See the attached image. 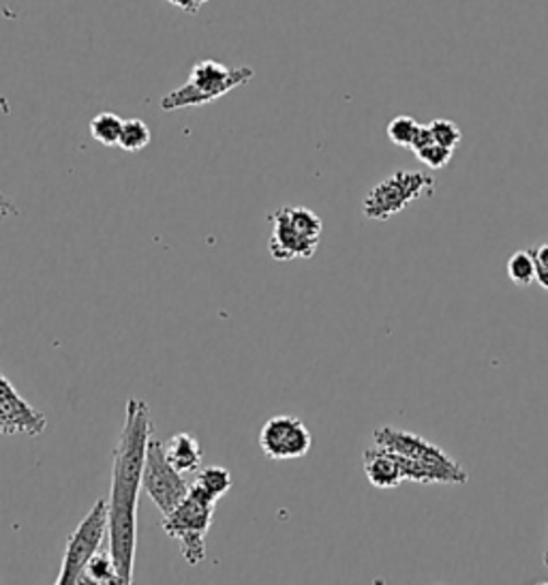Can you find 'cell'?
I'll return each instance as SVG.
<instances>
[{
  "label": "cell",
  "instance_id": "6da1fadb",
  "mask_svg": "<svg viewBox=\"0 0 548 585\" xmlns=\"http://www.w3.org/2000/svg\"><path fill=\"white\" fill-rule=\"evenodd\" d=\"M152 419L142 399H129L125 425L112 455L109 506V553L114 558L120 585L133 584L138 551V502L144 480Z\"/></svg>",
  "mask_w": 548,
  "mask_h": 585
},
{
  "label": "cell",
  "instance_id": "7a4b0ae2",
  "mask_svg": "<svg viewBox=\"0 0 548 585\" xmlns=\"http://www.w3.org/2000/svg\"><path fill=\"white\" fill-rule=\"evenodd\" d=\"M255 71L250 67H225L217 60H201L191 69V78L185 86L167 93L161 100L165 112L185 109V107L206 106L214 100H221L230 91L247 84L253 80Z\"/></svg>",
  "mask_w": 548,
  "mask_h": 585
},
{
  "label": "cell",
  "instance_id": "3957f363",
  "mask_svg": "<svg viewBox=\"0 0 548 585\" xmlns=\"http://www.w3.org/2000/svg\"><path fill=\"white\" fill-rule=\"evenodd\" d=\"M214 508L217 502L191 484L187 498L172 513L163 515V533L180 542L183 558L191 566H200L206 560V536L214 522Z\"/></svg>",
  "mask_w": 548,
  "mask_h": 585
},
{
  "label": "cell",
  "instance_id": "277c9868",
  "mask_svg": "<svg viewBox=\"0 0 548 585\" xmlns=\"http://www.w3.org/2000/svg\"><path fill=\"white\" fill-rule=\"evenodd\" d=\"M435 187V178L427 172L399 169L366 194L362 200V214L371 221H388L390 217L405 211L411 202L431 198Z\"/></svg>",
  "mask_w": 548,
  "mask_h": 585
},
{
  "label": "cell",
  "instance_id": "5b68a950",
  "mask_svg": "<svg viewBox=\"0 0 548 585\" xmlns=\"http://www.w3.org/2000/svg\"><path fill=\"white\" fill-rule=\"evenodd\" d=\"M105 536H109V506L107 500H100L67 538L56 584H80L89 562L95 553H100Z\"/></svg>",
  "mask_w": 548,
  "mask_h": 585
},
{
  "label": "cell",
  "instance_id": "8992f818",
  "mask_svg": "<svg viewBox=\"0 0 548 585\" xmlns=\"http://www.w3.org/2000/svg\"><path fill=\"white\" fill-rule=\"evenodd\" d=\"M142 487L147 489L150 500L159 508L161 515L172 513L189 493V482L167 461L165 446L161 440L150 437L144 464V480Z\"/></svg>",
  "mask_w": 548,
  "mask_h": 585
},
{
  "label": "cell",
  "instance_id": "52a82bcc",
  "mask_svg": "<svg viewBox=\"0 0 548 585\" xmlns=\"http://www.w3.org/2000/svg\"><path fill=\"white\" fill-rule=\"evenodd\" d=\"M311 431L300 419L290 414L268 419L259 433L261 453L272 461L300 459L311 451Z\"/></svg>",
  "mask_w": 548,
  "mask_h": 585
},
{
  "label": "cell",
  "instance_id": "ba28073f",
  "mask_svg": "<svg viewBox=\"0 0 548 585\" xmlns=\"http://www.w3.org/2000/svg\"><path fill=\"white\" fill-rule=\"evenodd\" d=\"M48 426L46 417L35 410L0 373V433L2 435H42Z\"/></svg>",
  "mask_w": 548,
  "mask_h": 585
},
{
  "label": "cell",
  "instance_id": "9c48e42d",
  "mask_svg": "<svg viewBox=\"0 0 548 585\" xmlns=\"http://www.w3.org/2000/svg\"><path fill=\"white\" fill-rule=\"evenodd\" d=\"M375 444L386 446L395 453H399L400 457L420 461V464H429V466H442V468H456L458 464L450 457L446 451H442L440 446L431 444L429 440H424L422 435L403 431L397 426H380L373 433Z\"/></svg>",
  "mask_w": 548,
  "mask_h": 585
},
{
  "label": "cell",
  "instance_id": "30bf717a",
  "mask_svg": "<svg viewBox=\"0 0 548 585\" xmlns=\"http://www.w3.org/2000/svg\"><path fill=\"white\" fill-rule=\"evenodd\" d=\"M272 236H270V256L277 262H292V260H311L319 247V241L302 234L296 223L292 221L288 207L270 214Z\"/></svg>",
  "mask_w": 548,
  "mask_h": 585
},
{
  "label": "cell",
  "instance_id": "8fae6325",
  "mask_svg": "<svg viewBox=\"0 0 548 585\" xmlns=\"http://www.w3.org/2000/svg\"><path fill=\"white\" fill-rule=\"evenodd\" d=\"M362 464L366 479L377 489H395L405 480L399 453L386 446L375 444L373 448H366L362 455Z\"/></svg>",
  "mask_w": 548,
  "mask_h": 585
},
{
  "label": "cell",
  "instance_id": "7c38bea8",
  "mask_svg": "<svg viewBox=\"0 0 548 585\" xmlns=\"http://www.w3.org/2000/svg\"><path fill=\"white\" fill-rule=\"evenodd\" d=\"M163 446H165L167 461L180 475H194V472H198L203 453H201L200 442H198L196 435H191L187 431H180V433H174Z\"/></svg>",
  "mask_w": 548,
  "mask_h": 585
},
{
  "label": "cell",
  "instance_id": "4fadbf2b",
  "mask_svg": "<svg viewBox=\"0 0 548 585\" xmlns=\"http://www.w3.org/2000/svg\"><path fill=\"white\" fill-rule=\"evenodd\" d=\"M191 484H196L201 493L208 495L210 500L219 502L232 489L234 480H232L230 470H225L221 466H208V468L200 470L198 479L194 480Z\"/></svg>",
  "mask_w": 548,
  "mask_h": 585
},
{
  "label": "cell",
  "instance_id": "5bb4252c",
  "mask_svg": "<svg viewBox=\"0 0 548 585\" xmlns=\"http://www.w3.org/2000/svg\"><path fill=\"white\" fill-rule=\"evenodd\" d=\"M80 584H120L118 571H116V564H114V558L109 551H100L93 555Z\"/></svg>",
  "mask_w": 548,
  "mask_h": 585
},
{
  "label": "cell",
  "instance_id": "9a60e30c",
  "mask_svg": "<svg viewBox=\"0 0 548 585\" xmlns=\"http://www.w3.org/2000/svg\"><path fill=\"white\" fill-rule=\"evenodd\" d=\"M125 120L114 112H101L91 120V136L103 147H118Z\"/></svg>",
  "mask_w": 548,
  "mask_h": 585
},
{
  "label": "cell",
  "instance_id": "2e32d148",
  "mask_svg": "<svg viewBox=\"0 0 548 585\" xmlns=\"http://www.w3.org/2000/svg\"><path fill=\"white\" fill-rule=\"evenodd\" d=\"M508 277L512 283L525 288L536 281V256L534 251H516L508 260Z\"/></svg>",
  "mask_w": 548,
  "mask_h": 585
},
{
  "label": "cell",
  "instance_id": "e0dca14e",
  "mask_svg": "<svg viewBox=\"0 0 548 585\" xmlns=\"http://www.w3.org/2000/svg\"><path fill=\"white\" fill-rule=\"evenodd\" d=\"M150 144V129L149 125L140 118H131L125 120L123 125V133L118 140V147L125 153H140L142 149H147Z\"/></svg>",
  "mask_w": 548,
  "mask_h": 585
},
{
  "label": "cell",
  "instance_id": "ac0fdd59",
  "mask_svg": "<svg viewBox=\"0 0 548 585\" xmlns=\"http://www.w3.org/2000/svg\"><path fill=\"white\" fill-rule=\"evenodd\" d=\"M418 129H420V125L416 122V118L400 114V116L393 118V120L388 122L386 133H388V138H390L393 144H397L400 149H409V151H411V144H413V140H416Z\"/></svg>",
  "mask_w": 548,
  "mask_h": 585
},
{
  "label": "cell",
  "instance_id": "d6986e66",
  "mask_svg": "<svg viewBox=\"0 0 548 585\" xmlns=\"http://www.w3.org/2000/svg\"><path fill=\"white\" fill-rule=\"evenodd\" d=\"M429 129H431L433 140L450 151H456L463 142V131L458 129V125L446 118H435L433 122H429Z\"/></svg>",
  "mask_w": 548,
  "mask_h": 585
},
{
  "label": "cell",
  "instance_id": "ffe728a7",
  "mask_svg": "<svg viewBox=\"0 0 548 585\" xmlns=\"http://www.w3.org/2000/svg\"><path fill=\"white\" fill-rule=\"evenodd\" d=\"M452 155H454V151H450V149L442 147V144H438V142H431L429 147H424V149H420V151L416 153V157L422 161L424 165H429L431 169H442V167H446L450 160H452Z\"/></svg>",
  "mask_w": 548,
  "mask_h": 585
},
{
  "label": "cell",
  "instance_id": "44dd1931",
  "mask_svg": "<svg viewBox=\"0 0 548 585\" xmlns=\"http://www.w3.org/2000/svg\"><path fill=\"white\" fill-rule=\"evenodd\" d=\"M431 142H435V140H433V136H431L429 125H420V129H418V133H416V140H413V144H411V151L418 153L420 149L429 147Z\"/></svg>",
  "mask_w": 548,
  "mask_h": 585
},
{
  "label": "cell",
  "instance_id": "7402d4cb",
  "mask_svg": "<svg viewBox=\"0 0 548 585\" xmlns=\"http://www.w3.org/2000/svg\"><path fill=\"white\" fill-rule=\"evenodd\" d=\"M165 2H170V4H174V7H178V9H183V11L189 13V15H194V13L200 11V7H198L196 0H165Z\"/></svg>",
  "mask_w": 548,
  "mask_h": 585
},
{
  "label": "cell",
  "instance_id": "603a6c76",
  "mask_svg": "<svg viewBox=\"0 0 548 585\" xmlns=\"http://www.w3.org/2000/svg\"><path fill=\"white\" fill-rule=\"evenodd\" d=\"M536 281H538L545 290H548V268L538 265V262H536Z\"/></svg>",
  "mask_w": 548,
  "mask_h": 585
},
{
  "label": "cell",
  "instance_id": "cb8c5ba5",
  "mask_svg": "<svg viewBox=\"0 0 548 585\" xmlns=\"http://www.w3.org/2000/svg\"><path fill=\"white\" fill-rule=\"evenodd\" d=\"M534 256H536V262L548 268V245H540L538 249H534Z\"/></svg>",
  "mask_w": 548,
  "mask_h": 585
},
{
  "label": "cell",
  "instance_id": "d4e9b609",
  "mask_svg": "<svg viewBox=\"0 0 548 585\" xmlns=\"http://www.w3.org/2000/svg\"><path fill=\"white\" fill-rule=\"evenodd\" d=\"M196 2H198V7H201V4H206L208 0H196Z\"/></svg>",
  "mask_w": 548,
  "mask_h": 585
},
{
  "label": "cell",
  "instance_id": "484cf974",
  "mask_svg": "<svg viewBox=\"0 0 548 585\" xmlns=\"http://www.w3.org/2000/svg\"><path fill=\"white\" fill-rule=\"evenodd\" d=\"M545 566H548V547H547V553H545Z\"/></svg>",
  "mask_w": 548,
  "mask_h": 585
}]
</instances>
